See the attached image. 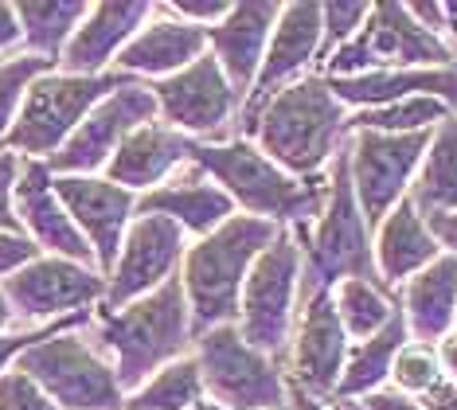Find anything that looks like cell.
<instances>
[{"label":"cell","mask_w":457,"mask_h":410,"mask_svg":"<svg viewBox=\"0 0 457 410\" xmlns=\"http://www.w3.org/2000/svg\"><path fill=\"white\" fill-rule=\"evenodd\" d=\"M87 336L106 352V360L118 372L121 391L133 395L145 380L169 367L192 352L195 332H192V309L184 297V281L176 273L149 297L106 309L98 305L95 317L87 324Z\"/></svg>","instance_id":"1"},{"label":"cell","mask_w":457,"mask_h":410,"mask_svg":"<svg viewBox=\"0 0 457 410\" xmlns=\"http://www.w3.org/2000/svg\"><path fill=\"white\" fill-rule=\"evenodd\" d=\"M352 113L337 102L320 75H305L278 90L238 137H251L274 164L297 180H317L328 172L332 156L348 141Z\"/></svg>","instance_id":"2"},{"label":"cell","mask_w":457,"mask_h":410,"mask_svg":"<svg viewBox=\"0 0 457 410\" xmlns=\"http://www.w3.org/2000/svg\"><path fill=\"white\" fill-rule=\"evenodd\" d=\"M195 168H204L243 215L266 219L286 230L313 227L328 204V172L317 180H297L282 164H274L258 149L251 137L231 141H200L192 156Z\"/></svg>","instance_id":"3"},{"label":"cell","mask_w":457,"mask_h":410,"mask_svg":"<svg viewBox=\"0 0 457 410\" xmlns=\"http://www.w3.org/2000/svg\"><path fill=\"white\" fill-rule=\"evenodd\" d=\"M282 230L286 227L238 212L215 235L195 238L188 247L184 266H180V281H184V297H188V309H192L195 336L220 329V324H238V305H243L246 278H251L258 255Z\"/></svg>","instance_id":"4"},{"label":"cell","mask_w":457,"mask_h":410,"mask_svg":"<svg viewBox=\"0 0 457 410\" xmlns=\"http://www.w3.org/2000/svg\"><path fill=\"white\" fill-rule=\"evenodd\" d=\"M301 247V301H309L320 289H337L348 278L379 281L376 270V230L360 212L356 188L348 168V141L328 164V204L313 227H294ZM383 286V281H379Z\"/></svg>","instance_id":"5"},{"label":"cell","mask_w":457,"mask_h":410,"mask_svg":"<svg viewBox=\"0 0 457 410\" xmlns=\"http://www.w3.org/2000/svg\"><path fill=\"white\" fill-rule=\"evenodd\" d=\"M129 82L126 75L110 71V75L87 79V75H67V71H47L32 82L12 133L4 137L0 149L16 153L20 161H51L63 145L75 137V130L87 121V113L98 106L106 94H113Z\"/></svg>","instance_id":"6"},{"label":"cell","mask_w":457,"mask_h":410,"mask_svg":"<svg viewBox=\"0 0 457 410\" xmlns=\"http://www.w3.org/2000/svg\"><path fill=\"white\" fill-rule=\"evenodd\" d=\"M16 367L32 375L59 410H126L118 372L87 329H59L20 356Z\"/></svg>","instance_id":"7"},{"label":"cell","mask_w":457,"mask_h":410,"mask_svg":"<svg viewBox=\"0 0 457 410\" xmlns=\"http://www.w3.org/2000/svg\"><path fill=\"white\" fill-rule=\"evenodd\" d=\"M453 67V47L426 31L407 4H371V16L337 55L320 63V79H356L368 71Z\"/></svg>","instance_id":"8"},{"label":"cell","mask_w":457,"mask_h":410,"mask_svg":"<svg viewBox=\"0 0 457 410\" xmlns=\"http://www.w3.org/2000/svg\"><path fill=\"white\" fill-rule=\"evenodd\" d=\"M192 356L212 403L227 410H282L289 403L286 364L246 344L238 324H220L195 336Z\"/></svg>","instance_id":"9"},{"label":"cell","mask_w":457,"mask_h":410,"mask_svg":"<svg viewBox=\"0 0 457 410\" xmlns=\"http://www.w3.org/2000/svg\"><path fill=\"white\" fill-rule=\"evenodd\" d=\"M301 266H305V258H301L294 230H282L258 255L243 286V305H238V332L246 336V344H254L258 352L282 364L301 313Z\"/></svg>","instance_id":"10"},{"label":"cell","mask_w":457,"mask_h":410,"mask_svg":"<svg viewBox=\"0 0 457 410\" xmlns=\"http://www.w3.org/2000/svg\"><path fill=\"white\" fill-rule=\"evenodd\" d=\"M430 141H434V130H426V133L352 130L348 133L352 188H356L360 212L371 230L411 196V184H414V176H419Z\"/></svg>","instance_id":"11"},{"label":"cell","mask_w":457,"mask_h":410,"mask_svg":"<svg viewBox=\"0 0 457 410\" xmlns=\"http://www.w3.org/2000/svg\"><path fill=\"white\" fill-rule=\"evenodd\" d=\"M0 289L16 309L20 329H44V324L95 313L98 305H106V273L71 258L39 255L0 281Z\"/></svg>","instance_id":"12"},{"label":"cell","mask_w":457,"mask_h":410,"mask_svg":"<svg viewBox=\"0 0 457 410\" xmlns=\"http://www.w3.org/2000/svg\"><path fill=\"white\" fill-rule=\"evenodd\" d=\"M153 98H157V113L164 125L188 133L192 141H231L238 133V110L243 98L227 82L223 67L207 51L195 59L188 71L161 82H149Z\"/></svg>","instance_id":"13"},{"label":"cell","mask_w":457,"mask_h":410,"mask_svg":"<svg viewBox=\"0 0 457 410\" xmlns=\"http://www.w3.org/2000/svg\"><path fill=\"white\" fill-rule=\"evenodd\" d=\"M157 98H153L149 82H121L113 94L98 102L87 113V121L75 130V137L47 161V168L55 176H102L106 164L113 161V153L121 149V141L141 130V125L157 121Z\"/></svg>","instance_id":"14"},{"label":"cell","mask_w":457,"mask_h":410,"mask_svg":"<svg viewBox=\"0 0 457 410\" xmlns=\"http://www.w3.org/2000/svg\"><path fill=\"white\" fill-rule=\"evenodd\" d=\"M188 247L192 238L169 219L137 215L129 223L118 262L106 273V309H121V305H133L157 293L164 281H172L180 273Z\"/></svg>","instance_id":"15"},{"label":"cell","mask_w":457,"mask_h":410,"mask_svg":"<svg viewBox=\"0 0 457 410\" xmlns=\"http://www.w3.org/2000/svg\"><path fill=\"white\" fill-rule=\"evenodd\" d=\"M348 352H352V340L345 324H340L332 289H320L309 301H301L294 340H289V352H286L289 383L305 387L317 398H332L340 387V375H345Z\"/></svg>","instance_id":"16"},{"label":"cell","mask_w":457,"mask_h":410,"mask_svg":"<svg viewBox=\"0 0 457 410\" xmlns=\"http://www.w3.org/2000/svg\"><path fill=\"white\" fill-rule=\"evenodd\" d=\"M320 31H325L320 4H309V0L282 4V16H278V28H274V36H270V47L262 59V71H258L254 90L246 94L243 113H238V133H243V125L251 121L278 90H286L289 82H297L305 75H317Z\"/></svg>","instance_id":"17"},{"label":"cell","mask_w":457,"mask_h":410,"mask_svg":"<svg viewBox=\"0 0 457 410\" xmlns=\"http://www.w3.org/2000/svg\"><path fill=\"white\" fill-rule=\"evenodd\" d=\"M55 192L95 250L98 270L110 273L129 235V223L137 219V196L106 176H55Z\"/></svg>","instance_id":"18"},{"label":"cell","mask_w":457,"mask_h":410,"mask_svg":"<svg viewBox=\"0 0 457 410\" xmlns=\"http://www.w3.org/2000/svg\"><path fill=\"white\" fill-rule=\"evenodd\" d=\"M16 219L20 230L39 247V255L51 258H71L82 266H98L95 250L82 238V230L75 227V219L67 215L63 199L55 192V172L47 168V161H24L16 180Z\"/></svg>","instance_id":"19"},{"label":"cell","mask_w":457,"mask_h":410,"mask_svg":"<svg viewBox=\"0 0 457 410\" xmlns=\"http://www.w3.org/2000/svg\"><path fill=\"white\" fill-rule=\"evenodd\" d=\"M207 55V28H195L188 20L172 16L169 4H157L137 36L118 55L113 71L137 82H161L180 71H188L195 59Z\"/></svg>","instance_id":"20"},{"label":"cell","mask_w":457,"mask_h":410,"mask_svg":"<svg viewBox=\"0 0 457 410\" xmlns=\"http://www.w3.org/2000/svg\"><path fill=\"white\" fill-rule=\"evenodd\" d=\"M153 8L157 4H149V0H126V4L121 0H106V4H90V16L71 36L63 59H59V71L87 75V79L110 75L118 55L126 51V44L149 24Z\"/></svg>","instance_id":"21"},{"label":"cell","mask_w":457,"mask_h":410,"mask_svg":"<svg viewBox=\"0 0 457 410\" xmlns=\"http://www.w3.org/2000/svg\"><path fill=\"white\" fill-rule=\"evenodd\" d=\"M195 145L188 133L172 130V125H164L161 118L141 125V130H133L126 141H121V149L113 153V161L106 164V180L121 184L126 192L133 196H145L153 192V188L169 184L180 168L192 164L195 156Z\"/></svg>","instance_id":"22"},{"label":"cell","mask_w":457,"mask_h":410,"mask_svg":"<svg viewBox=\"0 0 457 410\" xmlns=\"http://www.w3.org/2000/svg\"><path fill=\"white\" fill-rule=\"evenodd\" d=\"M137 215L169 219V223H176L195 243V238L215 235L227 219H235L238 207H235V199L204 172V168L188 164V168H180L169 184L137 196Z\"/></svg>","instance_id":"23"},{"label":"cell","mask_w":457,"mask_h":410,"mask_svg":"<svg viewBox=\"0 0 457 410\" xmlns=\"http://www.w3.org/2000/svg\"><path fill=\"white\" fill-rule=\"evenodd\" d=\"M278 16H282V4H274V0H254V4H235L223 24H215L207 31V51L215 55L227 82H231L243 102H246V94L254 90L258 71H262Z\"/></svg>","instance_id":"24"},{"label":"cell","mask_w":457,"mask_h":410,"mask_svg":"<svg viewBox=\"0 0 457 410\" xmlns=\"http://www.w3.org/2000/svg\"><path fill=\"white\" fill-rule=\"evenodd\" d=\"M395 301H399L403 321H407L411 344L438 348L457 329V258L442 255L438 262H430L395 293Z\"/></svg>","instance_id":"25"},{"label":"cell","mask_w":457,"mask_h":410,"mask_svg":"<svg viewBox=\"0 0 457 410\" xmlns=\"http://www.w3.org/2000/svg\"><path fill=\"white\" fill-rule=\"evenodd\" d=\"M328 90L337 94V102L348 113L360 110H379V106H395V102L419 98H442L457 110V67H426V71H368L356 79H325Z\"/></svg>","instance_id":"26"},{"label":"cell","mask_w":457,"mask_h":410,"mask_svg":"<svg viewBox=\"0 0 457 410\" xmlns=\"http://www.w3.org/2000/svg\"><path fill=\"white\" fill-rule=\"evenodd\" d=\"M438 258H442L438 238L430 235V223L419 215V207L411 199H403L376 227V270L387 293H399L414 273H422Z\"/></svg>","instance_id":"27"},{"label":"cell","mask_w":457,"mask_h":410,"mask_svg":"<svg viewBox=\"0 0 457 410\" xmlns=\"http://www.w3.org/2000/svg\"><path fill=\"white\" fill-rule=\"evenodd\" d=\"M407 344H411V332H407V321H403V309H399L383 332H376L371 340L352 344L345 375H340V387H337V395H332V398L360 403V398L383 391V387L391 383L395 356L407 348ZM325 403H328V398H325Z\"/></svg>","instance_id":"28"},{"label":"cell","mask_w":457,"mask_h":410,"mask_svg":"<svg viewBox=\"0 0 457 410\" xmlns=\"http://www.w3.org/2000/svg\"><path fill=\"white\" fill-rule=\"evenodd\" d=\"M407 199L419 207L422 219L457 212V113L434 130V141L422 156Z\"/></svg>","instance_id":"29"},{"label":"cell","mask_w":457,"mask_h":410,"mask_svg":"<svg viewBox=\"0 0 457 410\" xmlns=\"http://www.w3.org/2000/svg\"><path fill=\"white\" fill-rule=\"evenodd\" d=\"M87 16H90L87 0H28V4H16L20 51L59 63L71 36H75Z\"/></svg>","instance_id":"30"},{"label":"cell","mask_w":457,"mask_h":410,"mask_svg":"<svg viewBox=\"0 0 457 410\" xmlns=\"http://www.w3.org/2000/svg\"><path fill=\"white\" fill-rule=\"evenodd\" d=\"M332 301H337L340 324H345L348 340H371L376 332H383L391 324V317L399 313V301L395 293H387L379 281H363V278H348L332 289Z\"/></svg>","instance_id":"31"},{"label":"cell","mask_w":457,"mask_h":410,"mask_svg":"<svg viewBox=\"0 0 457 410\" xmlns=\"http://www.w3.org/2000/svg\"><path fill=\"white\" fill-rule=\"evenodd\" d=\"M204 375L195 356L188 352L184 360H176L169 367H161L153 380H145L137 391L126 395V410H192L195 403H204Z\"/></svg>","instance_id":"32"},{"label":"cell","mask_w":457,"mask_h":410,"mask_svg":"<svg viewBox=\"0 0 457 410\" xmlns=\"http://www.w3.org/2000/svg\"><path fill=\"white\" fill-rule=\"evenodd\" d=\"M453 106L442 98H430V94H419V98L395 102V106H379V110H360L348 118V133L352 130H371V133H426L438 130L442 121L453 118Z\"/></svg>","instance_id":"33"},{"label":"cell","mask_w":457,"mask_h":410,"mask_svg":"<svg viewBox=\"0 0 457 410\" xmlns=\"http://www.w3.org/2000/svg\"><path fill=\"white\" fill-rule=\"evenodd\" d=\"M47 71H59V63L28 55V51H16V55L0 59V145H4V137L12 133L32 82L39 75H47Z\"/></svg>","instance_id":"34"},{"label":"cell","mask_w":457,"mask_h":410,"mask_svg":"<svg viewBox=\"0 0 457 410\" xmlns=\"http://www.w3.org/2000/svg\"><path fill=\"white\" fill-rule=\"evenodd\" d=\"M445 380L442 375V364H438V352L426 348V344H407L399 356H395V367H391V387L411 398H422L426 391H434Z\"/></svg>","instance_id":"35"},{"label":"cell","mask_w":457,"mask_h":410,"mask_svg":"<svg viewBox=\"0 0 457 410\" xmlns=\"http://www.w3.org/2000/svg\"><path fill=\"white\" fill-rule=\"evenodd\" d=\"M371 16V4H352V0H340V4H320V20H325V31H320V55H317V71L320 63H325L328 55H337L340 47L348 44L356 31L368 24Z\"/></svg>","instance_id":"36"},{"label":"cell","mask_w":457,"mask_h":410,"mask_svg":"<svg viewBox=\"0 0 457 410\" xmlns=\"http://www.w3.org/2000/svg\"><path fill=\"white\" fill-rule=\"evenodd\" d=\"M90 317L95 313H79V317H63L55 324H44V329H16V332H0V375L12 372L20 364V356L32 352L39 340H47V336H55L59 329H87Z\"/></svg>","instance_id":"37"},{"label":"cell","mask_w":457,"mask_h":410,"mask_svg":"<svg viewBox=\"0 0 457 410\" xmlns=\"http://www.w3.org/2000/svg\"><path fill=\"white\" fill-rule=\"evenodd\" d=\"M0 410H59V406L44 395V387L32 375L12 367V372L0 375Z\"/></svg>","instance_id":"38"},{"label":"cell","mask_w":457,"mask_h":410,"mask_svg":"<svg viewBox=\"0 0 457 410\" xmlns=\"http://www.w3.org/2000/svg\"><path fill=\"white\" fill-rule=\"evenodd\" d=\"M20 168H24V161H20L16 153L0 149V235H24V230H20V219H16V204H12Z\"/></svg>","instance_id":"39"},{"label":"cell","mask_w":457,"mask_h":410,"mask_svg":"<svg viewBox=\"0 0 457 410\" xmlns=\"http://www.w3.org/2000/svg\"><path fill=\"white\" fill-rule=\"evenodd\" d=\"M231 8L235 4H227V0H172L169 13L180 16V20H188V24H195V28L212 31L215 24H223V20L231 16Z\"/></svg>","instance_id":"40"},{"label":"cell","mask_w":457,"mask_h":410,"mask_svg":"<svg viewBox=\"0 0 457 410\" xmlns=\"http://www.w3.org/2000/svg\"><path fill=\"white\" fill-rule=\"evenodd\" d=\"M39 258V247L28 235H0V281L12 278L20 266Z\"/></svg>","instance_id":"41"},{"label":"cell","mask_w":457,"mask_h":410,"mask_svg":"<svg viewBox=\"0 0 457 410\" xmlns=\"http://www.w3.org/2000/svg\"><path fill=\"white\" fill-rule=\"evenodd\" d=\"M360 406H363V410H426L419 398L395 391V387H383V391L368 395V398H360Z\"/></svg>","instance_id":"42"},{"label":"cell","mask_w":457,"mask_h":410,"mask_svg":"<svg viewBox=\"0 0 457 410\" xmlns=\"http://www.w3.org/2000/svg\"><path fill=\"white\" fill-rule=\"evenodd\" d=\"M20 51V20H16V4L0 0V59L16 55Z\"/></svg>","instance_id":"43"},{"label":"cell","mask_w":457,"mask_h":410,"mask_svg":"<svg viewBox=\"0 0 457 410\" xmlns=\"http://www.w3.org/2000/svg\"><path fill=\"white\" fill-rule=\"evenodd\" d=\"M426 223H430V235L438 238L442 255H453V258H457V212L434 215V219H426Z\"/></svg>","instance_id":"44"},{"label":"cell","mask_w":457,"mask_h":410,"mask_svg":"<svg viewBox=\"0 0 457 410\" xmlns=\"http://www.w3.org/2000/svg\"><path fill=\"white\" fill-rule=\"evenodd\" d=\"M419 403L426 406V410H457V383H450V380H442L434 391H426Z\"/></svg>","instance_id":"45"},{"label":"cell","mask_w":457,"mask_h":410,"mask_svg":"<svg viewBox=\"0 0 457 410\" xmlns=\"http://www.w3.org/2000/svg\"><path fill=\"white\" fill-rule=\"evenodd\" d=\"M434 352H438L442 375H445V380H450V383H457V329H453L450 336H445V340H442Z\"/></svg>","instance_id":"46"},{"label":"cell","mask_w":457,"mask_h":410,"mask_svg":"<svg viewBox=\"0 0 457 410\" xmlns=\"http://www.w3.org/2000/svg\"><path fill=\"white\" fill-rule=\"evenodd\" d=\"M289 410H337V406H328L325 398H317V395H309L305 387H297V383H289Z\"/></svg>","instance_id":"47"},{"label":"cell","mask_w":457,"mask_h":410,"mask_svg":"<svg viewBox=\"0 0 457 410\" xmlns=\"http://www.w3.org/2000/svg\"><path fill=\"white\" fill-rule=\"evenodd\" d=\"M20 329V321H16V309L8 305L4 297V289H0V332H16Z\"/></svg>","instance_id":"48"},{"label":"cell","mask_w":457,"mask_h":410,"mask_svg":"<svg viewBox=\"0 0 457 410\" xmlns=\"http://www.w3.org/2000/svg\"><path fill=\"white\" fill-rule=\"evenodd\" d=\"M192 410H227V406H220V403H212V398H204V403H195Z\"/></svg>","instance_id":"49"},{"label":"cell","mask_w":457,"mask_h":410,"mask_svg":"<svg viewBox=\"0 0 457 410\" xmlns=\"http://www.w3.org/2000/svg\"><path fill=\"white\" fill-rule=\"evenodd\" d=\"M445 13H450V31H457V4H445Z\"/></svg>","instance_id":"50"},{"label":"cell","mask_w":457,"mask_h":410,"mask_svg":"<svg viewBox=\"0 0 457 410\" xmlns=\"http://www.w3.org/2000/svg\"><path fill=\"white\" fill-rule=\"evenodd\" d=\"M282 410H289V406H282Z\"/></svg>","instance_id":"51"}]
</instances>
